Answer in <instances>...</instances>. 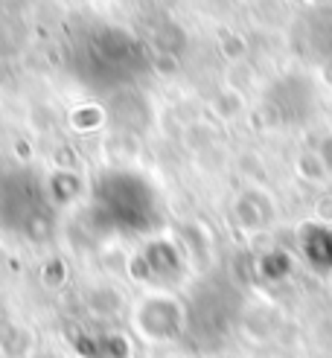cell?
Here are the masks:
<instances>
[{
  "label": "cell",
  "mask_w": 332,
  "mask_h": 358,
  "mask_svg": "<svg viewBox=\"0 0 332 358\" xmlns=\"http://www.w3.org/2000/svg\"><path fill=\"white\" fill-rule=\"evenodd\" d=\"M50 204L38 181L21 169H0V224L12 234H35L47 227Z\"/></svg>",
  "instance_id": "obj_1"
},
{
  "label": "cell",
  "mask_w": 332,
  "mask_h": 358,
  "mask_svg": "<svg viewBox=\"0 0 332 358\" xmlns=\"http://www.w3.org/2000/svg\"><path fill=\"white\" fill-rule=\"evenodd\" d=\"M96 201L105 219H111L117 227L126 230L149 227L157 216V201L152 189L131 175H111L108 181H102Z\"/></svg>",
  "instance_id": "obj_2"
}]
</instances>
